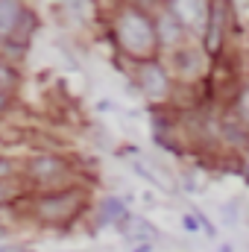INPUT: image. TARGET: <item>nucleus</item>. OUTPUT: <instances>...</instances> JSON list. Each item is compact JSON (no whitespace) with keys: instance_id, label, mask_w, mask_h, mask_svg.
Instances as JSON below:
<instances>
[{"instance_id":"1","label":"nucleus","mask_w":249,"mask_h":252,"mask_svg":"<svg viewBox=\"0 0 249 252\" xmlns=\"http://www.w3.org/2000/svg\"><path fill=\"white\" fill-rule=\"evenodd\" d=\"M118 38H121L126 53L147 56L153 50V44L158 41V32L150 24V18H144L141 12H124V18L118 24Z\"/></svg>"},{"instance_id":"2","label":"nucleus","mask_w":249,"mask_h":252,"mask_svg":"<svg viewBox=\"0 0 249 252\" xmlns=\"http://www.w3.org/2000/svg\"><path fill=\"white\" fill-rule=\"evenodd\" d=\"M76 202H79V193L76 190H64V193H56V196H44L38 202V214L44 220H67L73 211H76Z\"/></svg>"},{"instance_id":"3","label":"nucleus","mask_w":249,"mask_h":252,"mask_svg":"<svg viewBox=\"0 0 249 252\" xmlns=\"http://www.w3.org/2000/svg\"><path fill=\"white\" fill-rule=\"evenodd\" d=\"M138 85L144 88V94H147V97L158 100V97H164V94H167V73H164L156 62H147V64H141Z\"/></svg>"},{"instance_id":"4","label":"nucleus","mask_w":249,"mask_h":252,"mask_svg":"<svg viewBox=\"0 0 249 252\" xmlns=\"http://www.w3.org/2000/svg\"><path fill=\"white\" fill-rule=\"evenodd\" d=\"M18 18H21V3L18 0H0V38L12 35Z\"/></svg>"},{"instance_id":"5","label":"nucleus","mask_w":249,"mask_h":252,"mask_svg":"<svg viewBox=\"0 0 249 252\" xmlns=\"http://www.w3.org/2000/svg\"><path fill=\"white\" fill-rule=\"evenodd\" d=\"M173 12H176V21L199 24L202 21V0H173Z\"/></svg>"},{"instance_id":"6","label":"nucleus","mask_w":249,"mask_h":252,"mask_svg":"<svg viewBox=\"0 0 249 252\" xmlns=\"http://www.w3.org/2000/svg\"><path fill=\"white\" fill-rule=\"evenodd\" d=\"M62 161L59 158H53V156H41V158H35L32 161V173L38 176V179H53L56 173H62Z\"/></svg>"},{"instance_id":"7","label":"nucleus","mask_w":249,"mask_h":252,"mask_svg":"<svg viewBox=\"0 0 249 252\" xmlns=\"http://www.w3.org/2000/svg\"><path fill=\"white\" fill-rule=\"evenodd\" d=\"M100 214H103V220H109V223H118V220H124V217H126L124 199H118V196H109V199L103 202Z\"/></svg>"},{"instance_id":"8","label":"nucleus","mask_w":249,"mask_h":252,"mask_svg":"<svg viewBox=\"0 0 249 252\" xmlns=\"http://www.w3.org/2000/svg\"><path fill=\"white\" fill-rule=\"evenodd\" d=\"M220 24H223L220 3H214V9H211V30H208V50H211V53L220 50Z\"/></svg>"},{"instance_id":"9","label":"nucleus","mask_w":249,"mask_h":252,"mask_svg":"<svg viewBox=\"0 0 249 252\" xmlns=\"http://www.w3.org/2000/svg\"><path fill=\"white\" fill-rule=\"evenodd\" d=\"M129 235H135V238H141V241H150V238H156V229H153L147 220L132 217V220H129ZM141 241H138V244H141Z\"/></svg>"},{"instance_id":"10","label":"nucleus","mask_w":249,"mask_h":252,"mask_svg":"<svg viewBox=\"0 0 249 252\" xmlns=\"http://www.w3.org/2000/svg\"><path fill=\"white\" fill-rule=\"evenodd\" d=\"M18 193V188L12 185V182H6V179H0V202H6L9 196H15Z\"/></svg>"},{"instance_id":"11","label":"nucleus","mask_w":249,"mask_h":252,"mask_svg":"<svg viewBox=\"0 0 249 252\" xmlns=\"http://www.w3.org/2000/svg\"><path fill=\"white\" fill-rule=\"evenodd\" d=\"M182 226H185L187 232H199V223H196V217H190V214L182 217Z\"/></svg>"},{"instance_id":"12","label":"nucleus","mask_w":249,"mask_h":252,"mask_svg":"<svg viewBox=\"0 0 249 252\" xmlns=\"http://www.w3.org/2000/svg\"><path fill=\"white\" fill-rule=\"evenodd\" d=\"M132 252H156V250H153V247L144 241V244H132Z\"/></svg>"},{"instance_id":"13","label":"nucleus","mask_w":249,"mask_h":252,"mask_svg":"<svg viewBox=\"0 0 249 252\" xmlns=\"http://www.w3.org/2000/svg\"><path fill=\"white\" fill-rule=\"evenodd\" d=\"M9 106V91H0V112Z\"/></svg>"},{"instance_id":"14","label":"nucleus","mask_w":249,"mask_h":252,"mask_svg":"<svg viewBox=\"0 0 249 252\" xmlns=\"http://www.w3.org/2000/svg\"><path fill=\"white\" fill-rule=\"evenodd\" d=\"M9 170H12V164H9L6 158H0V176H3V173H9Z\"/></svg>"},{"instance_id":"15","label":"nucleus","mask_w":249,"mask_h":252,"mask_svg":"<svg viewBox=\"0 0 249 252\" xmlns=\"http://www.w3.org/2000/svg\"><path fill=\"white\" fill-rule=\"evenodd\" d=\"M220 252H235L232 247H220Z\"/></svg>"},{"instance_id":"16","label":"nucleus","mask_w":249,"mask_h":252,"mask_svg":"<svg viewBox=\"0 0 249 252\" xmlns=\"http://www.w3.org/2000/svg\"><path fill=\"white\" fill-rule=\"evenodd\" d=\"M0 252H24V250H0Z\"/></svg>"},{"instance_id":"17","label":"nucleus","mask_w":249,"mask_h":252,"mask_svg":"<svg viewBox=\"0 0 249 252\" xmlns=\"http://www.w3.org/2000/svg\"><path fill=\"white\" fill-rule=\"evenodd\" d=\"M3 232H6V229H0V238H3Z\"/></svg>"}]
</instances>
